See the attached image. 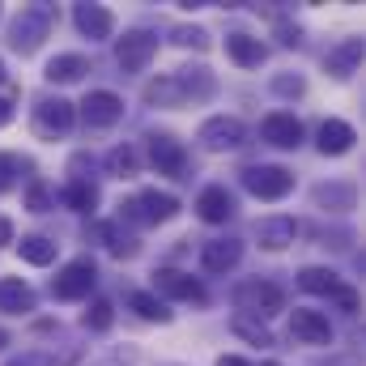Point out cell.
<instances>
[{
  "instance_id": "1",
  "label": "cell",
  "mask_w": 366,
  "mask_h": 366,
  "mask_svg": "<svg viewBox=\"0 0 366 366\" xmlns=\"http://www.w3.org/2000/svg\"><path fill=\"white\" fill-rule=\"evenodd\" d=\"M230 302H234L239 315L269 324L273 315L285 311V290H281L277 281H269V277H247V281H239V285L230 290Z\"/></svg>"
},
{
  "instance_id": "15",
  "label": "cell",
  "mask_w": 366,
  "mask_h": 366,
  "mask_svg": "<svg viewBox=\"0 0 366 366\" xmlns=\"http://www.w3.org/2000/svg\"><path fill=\"white\" fill-rule=\"evenodd\" d=\"M311 204L320 213H350L358 209V183L354 179H324L311 187Z\"/></svg>"
},
{
  "instance_id": "39",
  "label": "cell",
  "mask_w": 366,
  "mask_h": 366,
  "mask_svg": "<svg viewBox=\"0 0 366 366\" xmlns=\"http://www.w3.org/2000/svg\"><path fill=\"white\" fill-rule=\"evenodd\" d=\"M81 358H86V350H81V345H69V350H60V354H51V358H47L43 366H77Z\"/></svg>"
},
{
  "instance_id": "34",
  "label": "cell",
  "mask_w": 366,
  "mask_h": 366,
  "mask_svg": "<svg viewBox=\"0 0 366 366\" xmlns=\"http://www.w3.org/2000/svg\"><path fill=\"white\" fill-rule=\"evenodd\" d=\"M171 43H175V47H192V51H209V47H213L209 30H204V26H187V21L171 26Z\"/></svg>"
},
{
  "instance_id": "7",
  "label": "cell",
  "mask_w": 366,
  "mask_h": 366,
  "mask_svg": "<svg viewBox=\"0 0 366 366\" xmlns=\"http://www.w3.org/2000/svg\"><path fill=\"white\" fill-rule=\"evenodd\" d=\"M145 154H149V167H154L158 175L187 179V171H192L187 145H183L175 132H149V137H145Z\"/></svg>"
},
{
  "instance_id": "42",
  "label": "cell",
  "mask_w": 366,
  "mask_h": 366,
  "mask_svg": "<svg viewBox=\"0 0 366 366\" xmlns=\"http://www.w3.org/2000/svg\"><path fill=\"white\" fill-rule=\"evenodd\" d=\"M9 243H13V222L0 217V247H9Z\"/></svg>"
},
{
  "instance_id": "40",
  "label": "cell",
  "mask_w": 366,
  "mask_h": 366,
  "mask_svg": "<svg viewBox=\"0 0 366 366\" xmlns=\"http://www.w3.org/2000/svg\"><path fill=\"white\" fill-rule=\"evenodd\" d=\"M132 362H137V350L128 345V350H115V354H107V358H98L90 366H132Z\"/></svg>"
},
{
  "instance_id": "10",
  "label": "cell",
  "mask_w": 366,
  "mask_h": 366,
  "mask_svg": "<svg viewBox=\"0 0 366 366\" xmlns=\"http://www.w3.org/2000/svg\"><path fill=\"white\" fill-rule=\"evenodd\" d=\"M239 179L243 187L256 196V200H285L290 192H294V171H285V167H277V162H256V167H243L239 171Z\"/></svg>"
},
{
  "instance_id": "25",
  "label": "cell",
  "mask_w": 366,
  "mask_h": 366,
  "mask_svg": "<svg viewBox=\"0 0 366 366\" xmlns=\"http://www.w3.org/2000/svg\"><path fill=\"white\" fill-rule=\"evenodd\" d=\"M86 73H90V60H86L81 51H60V56H51L47 69H43V77H47L51 86H73V81H81Z\"/></svg>"
},
{
  "instance_id": "44",
  "label": "cell",
  "mask_w": 366,
  "mask_h": 366,
  "mask_svg": "<svg viewBox=\"0 0 366 366\" xmlns=\"http://www.w3.org/2000/svg\"><path fill=\"white\" fill-rule=\"evenodd\" d=\"M217 366H252V362H247V358H239V354H222Z\"/></svg>"
},
{
  "instance_id": "20",
  "label": "cell",
  "mask_w": 366,
  "mask_h": 366,
  "mask_svg": "<svg viewBox=\"0 0 366 366\" xmlns=\"http://www.w3.org/2000/svg\"><path fill=\"white\" fill-rule=\"evenodd\" d=\"M298 234H302V226H298L294 217H285V213H273V217H260V222H256V243H260L264 252H285V247H294Z\"/></svg>"
},
{
  "instance_id": "14",
  "label": "cell",
  "mask_w": 366,
  "mask_h": 366,
  "mask_svg": "<svg viewBox=\"0 0 366 366\" xmlns=\"http://www.w3.org/2000/svg\"><path fill=\"white\" fill-rule=\"evenodd\" d=\"M196 217L200 222H209V226H226L234 213H239V204H234V192L226 187V183H209V187H200V196H196Z\"/></svg>"
},
{
  "instance_id": "17",
  "label": "cell",
  "mask_w": 366,
  "mask_h": 366,
  "mask_svg": "<svg viewBox=\"0 0 366 366\" xmlns=\"http://www.w3.org/2000/svg\"><path fill=\"white\" fill-rule=\"evenodd\" d=\"M81 119L86 128H115L124 119V98L115 90H90L81 98Z\"/></svg>"
},
{
  "instance_id": "8",
  "label": "cell",
  "mask_w": 366,
  "mask_h": 366,
  "mask_svg": "<svg viewBox=\"0 0 366 366\" xmlns=\"http://www.w3.org/2000/svg\"><path fill=\"white\" fill-rule=\"evenodd\" d=\"M196 141H200V149H209V154H234V149L247 145V124H243L239 115H209V119L196 128Z\"/></svg>"
},
{
  "instance_id": "3",
  "label": "cell",
  "mask_w": 366,
  "mask_h": 366,
  "mask_svg": "<svg viewBox=\"0 0 366 366\" xmlns=\"http://www.w3.org/2000/svg\"><path fill=\"white\" fill-rule=\"evenodd\" d=\"M51 26H56V4H26L13 21H9V51H17V56H34L39 47H43V39L51 34Z\"/></svg>"
},
{
  "instance_id": "45",
  "label": "cell",
  "mask_w": 366,
  "mask_h": 366,
  "mask_svg": "<svg viewBox=\"0 0 366 366\" xmlns=\"http://www.w3.org/2000/svg\"><path fill=\"white\" fill-rule=\"evenodd\" d=\"M4 350H9V332L0 328V354H4Z\"/></svg>"
},
{
  "instance_id": "47",
  "label": "cell",
  "mask_w": 366,
  "mask_h": 366,
  "mask_svg": "<svg viewBox=\"0 0 366 366\" xmlns=\"http://www.w3.org/2000/svg\"><path fill=\"white\" fill-rule=\"evenodd\" d=\"M162 366H183V362H162Z\"/></svg>"
},
{
  "instance_id": "48",
  "label": "cell",
  "mask_w": 366,
  "mask_h": 366,
  "mask_svg": "<svg viewBox=\"0 0 366 366\" xmlns=\"http://www.w3.org/2000/svg\"><path fill=\"white\" fill-rule=\"evenodd\" d=\"M264 366H281V362H264Z\"/></svg>"
},
{
  "instance_id": "23",
  "label": "cell",
  "mask_w": 366,
  "mask_h": 366,
  "mask_svg": "<svg viewBox=\"0 0 366 366\" xmlns=\"http://www.w3.org/2000/svg\"><path fill=\"white\" fill-rule=\"evenodd\" d=\"M175 81H179L183 90V102H209L213 94H217V77L204 69V64H183V69H175Z\"/></svg>"
},
{
  "instance_id": "19",
  "label": "cell",
  "mask_w": 366,
  "mask_h": 366,
  "mask_svg": "<svg viewBox=\"0 0 366 366\" xmlns=\"http://www.w3.org/2000/svg\"><path fill=\"white\" fill-rule=\"evenodd\" d=\"M73 26L90 39V43H107L115 34V13L107 4H73Z\"/></svg>"
},
{
  "instance_id": "36",
  "label": "cell",
  "mask_w": 366,
  "mask_h": 366,
  "mask_svg": "<svg viewBox=\"0 0 366 366\" xmlns=\"http://www.w3.org/2000/svg\"><path fill=\"white\" fill-rule=\"evenodd\" d=\"M21 171H26V162H21L17 154H4V149H0V192H13V187L21 183Z\"/></svg>"
},
{
  "instance_id": "13",
  "label": "cell",
  "mask_w": 366,
  "mask_h": 366,
  "mask_svg": "<svg viewBox=\"0 0 366 366\" xmlns=\"http://www.w3.org/2000/svg\"><path fill=\"white\" fill-rule=\"evenodd\" d=\"M290 337L298 345H332V320H328V311L294 307L290 311Z\"/></svg>"
},
{
  "instance_id": "9",
  "label": "cell",
  "mask_w": 366,
  "mask_h": 366,
  "mask_svg": "<svg viewBox=\"0 0 366 366\" xmlns=\"http://www.w3.org/2000/svg\"><path fill=\"white\" fill-rule=\"evenodd\" d=\"M94 285H98V264H94V256H77V260H69L60 273L51 277V298H60V302H81V298H90Z\"/></svg>"
},
{
  "instance_id": "24",
  "label": "cell",
  "mask_w": 366,
  "mask_h": 366,
  "mask_svg": "<svg viewBox=\"0 0 366 366\" xmlns=\"http://www.w3.org/2000/svg\"><path fill=\"white\" fill-rule=\"evenodd\" d=\"M226 56L239 64V69H260L269 60V47L256 39V34H243V30H230L226 34Z\"/></svg>"
},
{
  "instance_id": "32",
  "label": "cell",
  "mask_w": 366,
  "mask_h": 366,
  "mask_svg": "<svg viewBox=\"0 0 366 366\" xmlns=\"http://www.w3.org/2000/svg\"><path fill=\"white\" fill-rule=\"evenodd\" d=\"M230 328H234V337H243L247 345H260V350H273V332H269V324H260V320H247V315H234L230 320Z\"/></svg>"
},
{
  "instance_id": "18",
  "label": "cell",
  "mask_w": 366,
  "mask_h": 366,
  "mask_svg": "<svg viewBox=\"0 0 366 366\" xmlns=\"http://www.w3.org/2000/svg\"><path fill=\"white\" fill-rule=\"evenodd\" d=\"M362 34H350V39H341L337 47H328L324 51V69H328V77L332 81H350L354 73H358V64H362Z\"/></svg>"
},
{
  "instance_id": "2",
  "label": "cell",
  "mask_w": 366,
  "mask_h": 366,
  "mask_svg": "<svg viewBox=\"0 0 366 366\" xmlns=\"http://www.w3.org/2000/svg\"><path fill=\"white\" fill-rule=\"evenodd\" d=\"M171 217H179V200H175L171 192H158V187H141L137 196L119 200V226L128 222V226L145 230V226H167Z\"/></svg>"
},
{
  "instance_id": "35",
  "label": "cell",
  "mask_w": 366,
  "mask_h": 366,
  "mask_svg": "<svg viewBox=\"0 0 366 366\" xmlns=\"http://www.w3.org/2000/svg\"><path fill=\"white\" fill-rule=\"evenodd\" d=\"M51 204H56V192L43 179H30V187H26V209H30V213H47Z\"/></svg>"
},
{
  "instance_id": "33",
  "label": "cell",
  "mask_w": 366,
  "mask_h": 366,
  "mask_svg": "<svg viewBox=\"0 0 366 366\" xmlns=\"http://www.w3.org/2000/svg\"><path fill=\"white\" fill-rule=\"evenodd\" d=\"M111 324H115L111 298H90V307H86V315H81V328H86V332H107Z\"/></svg>"
},
{
  "instance_id": "12",
  "label": "cell",
  "mask_w": 366,
  "mask_h": 366,
  "mask_svg": "<svg viewBox=\"0 0 366 366\" xmlns=\"http://www.w3.org/2000/svg\"><path fill=\"white\" fill-rule=\"evenodd\" d=\"M260 141L273 145V149H298L307 141V128L294 111H269L260 119Z\"/></svg>"
},
{
  "instance_id": "26",
  "label": "cell",
  "mask_w": 366,
  "mask_h": 366,
  "mask_svg": "<svg viewBox=\"0 0 366 366\" xmlns=\"http://www.w3.org/2000/svg\"><path fill=\"white\" fill-rule=\"evenodd\" d=\"M34 307H39V298L21 277H0V311L4 315H30Z\"/></svg>"
},
{
  "instance_id": "21",
  "label": "cell",
  "mask_w": 366,
  "mask_h": 366,
  "mask_svg": "<svg viewBox=\"0 0 366 366\" xmlns=\"http://www.w3.org/2000/svg\"><path fill=\"white\" fill-rule=\"evenodd\" d=\"M86 234H90V239H98V243H102L115 260H132V256L141 252V239H137L132 230H124L119 222H94Z\"/></svg>"
},
{
  "instance_id": "31",
  "label": "cell",
  "mask_w": 366,
  "mask_h": 366,
  "mask_svg": "<svg viewBox=\"0 0 366 366\" xmlns=\"http://www.w3.org/2000/svg\"><path fill=\"white\" fill-rule=\"evenodd\" d=\"M107 175H115V179H137V175H141V154H137V145H115V149L107 154Z\"/></svg>"
},
{
  "instance_id": "29",
  "label": "cell",
  "mask_w": 366,
  "mask_h": 366,
  "mask_svg": "<svg viewBox=\"0 0 366 366\" xmlns=\"http://www.w3.org/2000/svg\"><path fill=\"white\" fill-rule=\"evenodd\" d=\"M60 200H64V209H73V213H86L90 217L94 209H98V183L94 179H69L60 187Z\"/></svg>"
},
{
  "instance_id": "16",
  "label": "cell",
  "mask_w": 366,
  "mask_h": 366,
  "mask_svg": "<svg viewBox=\"0 0 366 366\" xmlns=\"http://www.w3.org/2000/svg\"><path fill=\"white\" fill-rule=\"evenodd\" d=\"M243 264V239H234V234H222V239H209L204 247H200V269L213 277L230 273V269H239Z\"/></svg>"
},
{
  "instance_id": "28",
  "label": "cell",
  "mask_w": 366,
  "mask_h": 366,
  "mask_svg": "<svg viewBox=\"0 0 366 366\" xmlns=\"http://www.w3.org/2000/svg\"><path fill=\"white\" fill-rule=\"evenodd\" d=\"M141 98H145V107H162V111L187 107V102H183L179 81H175V73H162V77H154V81H149V86L141 90Z\"/></svg>"
},
{
  "instance_id": "27",
  "label": "cell",
  "mask_w": 366,
  "mask_h": 366,
  "mask_svg": "<svg viewBox=\"0 0 366 366\" xmlns=\"http://www.w3.org/2000/svg\"><path fill=\"white\" fill-rule=\"evenodd\" d=\"M124 302H128V311H137L145 324H171V320H175V311H171L158 294H149V290H128Z\"/></svg>"
},
{
  "instance_id": "11",
  "label": "cell",
  "mask_w": 366,
  "mask_h": 366,
  "mask_svg": "<svg viewBox=\"0 0 366 366\" xmlns=\"http://www.w3.org/2000/svg\"><path fill=\"white\" fill-rule=\"evenodd\" d=\"M158 56V34L137 26V30H124V39H115V64L124 73H145Z\"/></svg>"
},
{
  "instance_id": "43",
  "label": "cell",
  "mask_w": 366,
  "mask_h": 366,
  "mask_svg": "<svg viewBox=\"0 0 366 366\" xmlns=\"http://www.w3.org/2000/svg\"><path fill=\"white\" fill-rule=\"evenodd\" d=\"M9 366H43V358L39 354H21V358H13Z\"/></svg>"
},
{
  "instance_id": "4",
  "label": "cell",
  "mask_w": 366,
  "mask_h": 366,
  "mask_svg": "<svg viewBox=\"0 0 366 366\" xmlns=\"http://www.w3.org/2000/svg\"><path fill=\"white\" fill-rule=\"evenodd\" d=\"M298 290H307V294H315V298H332L345 315H358V307H362V298H358V290H354V285H345L341 273L320 269V264L298 269Z\"/></svg>"
},
{
  "instance_id": "38",
  "label": "cell",
  "mask_w": 366,
  "mask_h": 366,
  "mask_svg": "<svg viewBox=\"0 0 366 366\" xmlns=\"http://www.w3.org/2000/svg\"><path fill=\"white\" fill-rule=\"evenodd\" d=\"M273 34H277V43H281V47H290V51H294V47H302V26H298V21H290L285 13L273 21Z\"/></svg>"
},
{
  "instance_id": "30",
  "label": "cell",
  "mask_w": 366,
  "mask_h": 366,
  "mask_svg": "<svg viewBox=\"0 0 366 366\" xmlns=\"http://www.w3.org/2000/svg\"><path fill=\"white\" fill-rule=\"evenodd\" d=\"M17 256H21L26 264H34V269H47V264H56L60 243H56V239H47V234H26V239L17 243Z\"/></svg>"
},
{
  "instance_id": "6",
  "label": "cell",
  "mask_w": 366,
  "mask_h": 366,
  "mask_svg": "<svg viewBox=\"0 0 366 366\" xmlns=\"http://www.w3.org/2000/svg\"><path fill=\"white\" fill-rule=\"evenodd\" d=\"M149 294H158L167 307L171 302H192V307H204L209 302V290L200 285V277H192V273H183V269H154L149 273Z\"/></svg>"
},
{
  "instance_id": "22",
  "label": "cell",
  "mask_w": 366,
  "mask_h": 366,
  "mask_svg": "<svg viewBox=\"0 0 366 366\" xmlns=\"http://www.w3.org/2000/svg\"><path fill=\"white\" fill-rule=\"evenodd\" d=\"M354 145H358V128L345 124V119H324L320 132H315V149H320L324 158H341V154H350Z\"/></svg>"
},
{
  "instance_id": "41",
  "label": "cell",
  "mask_w": 366,
  "mask_h": 366,
  "mask_svg": "<svg viewBox=\"0 0 366 366\" xmlns=\"http://www.w3.org/2000/svg\"><path fill=\"white\" fill-rule=\"evenodd\" d=\"M13 115H17V111H13V102H9V98H0V128H9V124H13Z\"/></svg>"
},
{
  "instance_id": "5",
  "label": "cell",
  "mask_w": 366,
  "mask_h": 366,
  "mask_svg": "<svg viewBox=\"0 0 366 366\" xmlns=\"http://www.w3.org/2000/svg\"><path fill=\"white\" fill-rule=\"evenodd\" d=\"M30 124H34V137H43V141H60V137H69L73 132V124H77V102H69V98H39L34 102V111H30Z\"/></svg>"
},
{
  "instance_id": "37",
  "label": "cell",
  "mask_w": 366,
  "mask_h": 366,
  "mask_svg": "<svg viewBox=\"0 0 366 366\" xmlns=\"http://www.w3.org/2000/svg\"><path fill=\"white\" fill-rule=\"evenodd\" d=\"M273 94L277 98H302V94H307V77H302V73H277Z\"/></svg>"
},
{
  "instance_id": "46",
  "label": "cell",
  "mask_w": 366,
  "mask_h": 366,
  "mask_svg": "<svg viewBox=\"0 0 366 366\" xmlns=\"http://www.w3.org/2000/svg\"><path fill=\"white\" fill-rule=\"evenodd\" d=\"M4 77H9V73H4V60H0V81H4Z\"/></svg>"
}]
</instances>
